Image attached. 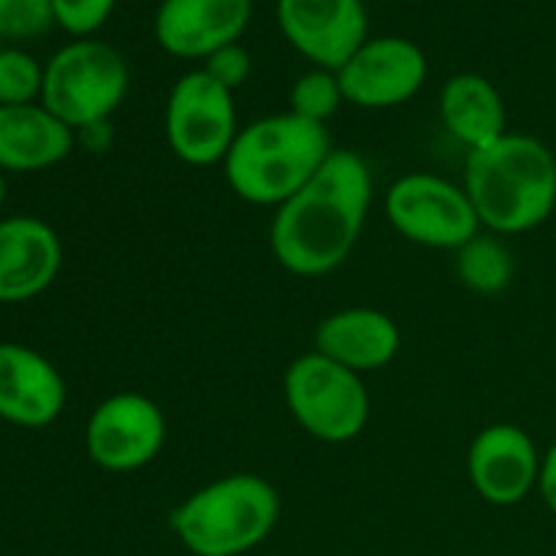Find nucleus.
Listing matches in <instances>:
<instances>
[{
	"label": "nucleus",
	"instance_id": "412c9836",
	"mask_svg": "<svg viewBox=\"0 0 556 556\" xmlns=\"http://www.w3.org/2000/svg\"><path fill=\"white\" fill-rule=\"evenodd\" d=\"M43 65L22 49H0V106L41 101Z\"/></svg>",
	"mask_w": 556,
	"mask_h": 556
},
{
	"label": "nucleus",
	"instance_id": "2eb2a0df",
	"mask_svg": "<svg viewBox=\"0 0 556 556\" xmlns=\"http://www.w3.org/2000/svg\"><path fill=\"white\" fill-rule=\"evenodd\" d=\"M63 266V244L49 223L30 215L0 220V304L47 291Z\"/></svg>",
	"mask_w": 556,
	"mask_h": 556
},
{
	"label": "nucleus",
	"instance_id": "b1692460",
	"mask_svg": "<svg viewBox=\"0 0 556 556\" xmlns=\"http://www.w3.org/2000/svg\"><path fill=\"white\" fill-rule=\"evenodd\" d=\"M201 68H204L206 74L217 81V85H223L226 90L237 92L239 87L250 79V74H253V58H250L248 49L237 41V43H228V47L217 49V52H212L210 58L204 60V65H201Z\"/></svg>",
	"mask_w": 556,
	"mask_h": 556
},
{
	"label": "nucleus",
	"instance_id": "dca6fc26",
	"mask_svg": "<svg viewBox=\"0 0 556 556\" xmlns=\"http://www.w3.org/2000/svg\"><path fill=\"white\" fill-rule=\"evenodd\" d=\"M402 345L396 320L375 307H348L326 315L315 329V351L353 372L389 367Z\"/></svg>",
	"mask_w": 556,
	"mask_h": 556
},
{
	"label": "nucleus",
	"instance_id": "6e6552de",
	"mask_svg": "<svg viewBox=\"0 0 556 556\" xmlns=\"http://www.w3.org/2000/svg\"><path fill=\"white\" fill-rule=\"evenodd\" d=\"M386 215L407 242L454 253L483 228L465 185L429 172L396 179L386 195Z\"/></svg>",
	"mask_w": 556,
	"mask_h": 556
},
{
	"label": "nucleus",
	"instance_id": "f03ea898",
	"mask_svg": "<svg viewBox=\"0 0 556 556\" xmlns=\"http://www.w3.org/2000/svg\"><path fill=\"white\" fill-rule=\"evenodd\" d=\"M465 190L492 233H525L552 217L556 206V157L541 139L503 134L467 152Z\"/></svg>",
	"mask_w": 556,
	"mask_h": 556
},
{
	"label": "nucleus",
	"instance_id": "f3484780",
	"mask_svg": "<svg viewBox=\"0 0 556 556\" xmlns=\"http://www.w3.org/2000/svg\"><path fill=\"white\" fill-rule=\"evenodd\" d=\"M74 134L41 101L0 106V168L16 174L43 172L71 155Z\"/></svg>",
	"mask_w": 556,
	"mask_h": 556
},
{
	"label": "nucleus",
	"instance_id": "9d476101",
	"mask_svg": "<svg viewBox=\"0 0 556 556\" xmlns=\"http://www.w3.org/2000/svg\"><path fill=\"white\" fill-rule=\"evenodd\" d=\"M427 74L424 49L402 36L367 38L337 71L345 103L362 109H391L410 101L424 87Z\"/></svg>",
	"mask_w": 556,
	"mask_h": 556
},
{
	"label": "nucleus",
	"instance_id": "39448f33",
	"mask_svg": "<svg viewBox=\"0 0 556 556\" xmlns=\"http://www.w3.org/2000/svg\"><path fill=\"white\" fill-rule=\"evenodd\" d=\"M123 54L98 38H76L43 65L41 103L74 130H96L128 96Z\"/></svg>",
	"mask_w": 556,
	"mask_h": 556
},
{
	"label": "nucleus",
	"instance_id": "9b49d317",
	"mask_svg": "<svg viewBox=\"0 0 556 556\" xmlns=\"http://www.w3.org/2000/svg\"><path fill=\"white\" fill-rule=\"evenodd\" d=\"M286 41L315 68L340 71L369 38L364 0H277Z\"/></svg>",
	"mask_w": 556,
	"mask_h": 556
},
{
	"label": "nucleus",
	"instance_id": "4be33fe9",
	"mask_svg": "<svg viewBox=\"0 0 556 556\" xmlns=\"http://www.w3.org/2000/svg\"><path fill=\"white\" fill-rule=\"evenodd\" d=\"M52 25V0H0V38L5 41H33Z\"/></svg>",
	"mask_w": 556,
	"mask_h": 556
},
{
	"label": "nucleus",
	"instance_id": "423d86ee",
	"mask_svg": "<svg viewBox=\"0 0 556 556\" xmlns=\"http://www.w3.org/2000/svg\"><path fill=\"white\" fill-rule=\"evenodd\" d=\"M286 405L299 427L320 443H348L369 421V391L362 375L309 351L286 369Z\"/></svg>",
	"mask_w": 556,
	"mask_h": 556
},
{
	"label": "nucleus",
	"instance_id": "aec40b11",
	"mask_svg": "<svg viewBox=\"0 0 556 556\" xmlns=\"http://www.w3.org/2000/svg\"><path fill=\"white\" fill-rule=\"evenodd\" d=\"M288 103H291L288 112L299 114V117L309 119L315 125H326L345 103L340 76H337V71L329 68L307 71V74L293 81Z\"/></svg>",
	"mask_w": 556,
	"mask_h": 556
},
{
	"label": "nucleus",
	"instance_id": "7ed1b4c3",
	"mask_svg": "<svg viewBox=\"0 0 556 556\" xmlns=\"http://www.w3.org/2000/svg\"><path fill=\"white\" fill-rule=\"evenodd\" d=\"M334 152L326 125L293 112L269 114L239 128L226 161L228 188L255 206H280L315 177Z\"/></svg>",
	"mask_w": 556,
	"mask_h": 556
},
{
	"label": "nucleus",
	"instance_id": "1a4fd4ad",
	"mask_svg": "<svg viewBox=\"0 0 556 556\" xmlns=\"http://www.w3.org/2000/svg\"><path fill=\"white\" fill-rule=\"evenodd\" d=\"M166 443V416L150 396L123 391L96 405L85 427L87 456L106 472H134Z\"/></svg>",
	"mask_w": 556,
	"mask_h": 556
},
{
	"label": "nucleus",
	"instance_id": "0eeeda50",
	"mask_svg": "<svg viewBox=\"0 0 556 556\" xmlns=\"http://www.w3.org/2000/svg\"><path fill=\"white\" fill-rule=\"evenodd\" d=\"M163 128L172 152L188 166L223 163L239 134L233 92L204 68L188 71L168 92Z\"/></svg>",
	"mask_w": 556,
	"mask_h": 556
},
{
	"label": "nucleus",
	"instance_id": "f257e3e1",
	"mask_svg": "<svg viewBox=\"0 0 556 556\" xmlns=\"http://www.w3.org/2000/svg\"><path fill=\"white\" fill-rule=\"evenodd\" d=\"M372 172L353 150H334L302 190L277 206L269 248L296 277H324L348 261L372 204Z\"/></svg>",
	"mask_w": 556,
	"mask_h": 556
},
{
	"label": "nucleus",
	"instance_id": "a211bd4d",
	"mask_svg": "<svg viewBox=\"0 0 556 556\" xmlns=\"http://www.w3.org/2000/svg\"><path fill=\"white\" fill-rule=\"evenodd\" d=\"M440 119L467 152L508 134V114L494 81L481 74H456L440 90Z\"/></svg>",
	"mask_w": 556,
	"mask_h": 556
},
{
	"label": "nucleus",
	"instance_id": "ddd939ff",
	"mask_svg": "<svg viewBox=\"0 0 556 556\" xmlns=\"http://www.w3.org/2000/svg\"><path fill=\"white\" fill-rule=\"evenodd\" d=\"M253 0H161L155 11V41L182 60H206L237 43L248 30Z\"/></svg>",
	"mask_w": 556,
	"mask_h": 556
},
{
	"label": "nucleus",
	"instance_id": "a878e982",
	"mask_svg": "<svg viewBox=\"0 0 556 556\" xmlns=\"http://www.w3.org/2000/svg\"><path fill=\"white\" fill-rule=\"evenodd\" d=\"M3 201H5V172L0 168V206H3Z\"/></svg>",
	"mask_w": 556,
	"mask_h": 556
},
{
	"label": "nucleus",
	"instance_id": "393cba45",
	"mask_svg": "<svg viewBox=\"0 0 556 556\" xmlns=\"http://www.w3.org/2000/svg\"><path fill=\"white\" fill-rule=\"evenodd\" d=\"M538 492H541L546 508L556 516V443L543 454L541 465V481H538Z\"/></svg>",
	"mask_w": 556,
	"mask_h": 556
},
{
	"label": "nucleus",
	"instance_id": "6ab92c4d",
	"mask_svg": "<svg viewBox=\"0 0 556 556\" xmlns=\"http://www.w3.org/2000/svg\"><path fill=\"white\" fill-rule=\"evenodd\" d=\"M456 275L476 293H503L514 282V253L497 233H476L456 250Z\"/></svg>",
	"mask_w": 556,
	"mask_h": 556
},
{
	"label": "nucleus",
	"instance_id": "20e7f679",
	"mask_svg": "<svg viewBox=\"0 0 556 556\" xmlns=\"http://www.w3.org/2000/svg\"><path fill=\"white\" fill-rule=\"evenodd\" d=\"M280 519V492L253 472H231L185 497L168 527L193 556H242Z\"/></svg>",
	"mask_w": 556,
	"mask_h": 556
},
{
	"label": "nucleus",
	"instance_id": "f8f14e48",
	"mask_svg": "<svg viewBox=\"0 0 556 556\" xmlns=\"http://www.w3.org/2000/svg\"><path fill=\"white\" fill-rule=\"evenodd\" d=\"M543 454L535 440L516 424L481 429L467 451V478L478 497L497 508H510L535 492Z\"/></svg>",
	"mask_w": 556,
	"mask_h": 556
},
{
	"label": "nucleus",
	"instance_id": "5701e85b",
	"mask_svg": "<svg viewBox=\"0 0 556 556\" xmlns=\"http://www.w3.org/2000/svg\"><path fill=\"white\" fill-rule=\"evenodd\" d=\"M117 0H52L54 25L74 38H90L114 14Z\"/></svg>",
	"mask_w": 556,
	"mask_h": 556
},
{
	"label": "nucleus",
	"instance_id": "4468645a",
	"mask_svg": "<svg viewBox=\"0 0 556 556\" xmlns=\"http://www.w3.org/2000/svg\"><path fill=\"white\" fill-rule=\"evenodd\" d=\"M65 407V380L47 356L20 342H0V418L41 429Z\"/></svg>",
	"mask_w": 556,
	"mask_h": 556
}]
</instances>
